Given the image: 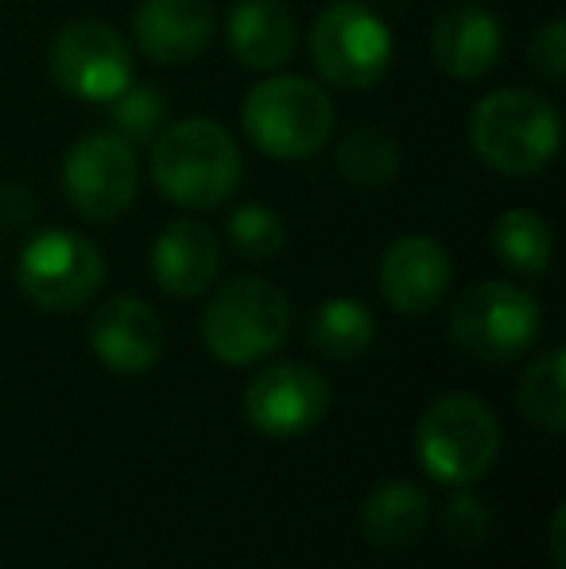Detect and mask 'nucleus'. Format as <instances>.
<instances>
[{
	"mask_svg": "<svg viewBox=\"0 0 566 569\" xmlns=\"http://www.w3.org/2000/svg\"><path fill=\"white\" fill-rule=\"evenodd\" d=\"M516 407L532 427L547 430V435H563L566 430V352L552 349L539 360L524 368L520 383H516Z\"/></svg>",
	"mask_w": 566,
	"mask_h": 569,
	"instance_id": "nucleus-20",
	"label": "nucleus"
},
{
	"mask_svg": "<svg viewBox=\"0 0 566 569\" xmlns=\"http://www.w3.org/2000/svg\"><path fill=\"white\" fill-rule=\"evenodd\" d=\"M90 349L113 372L140 376L163 352V322L137 295H117L93 315Z\"/></svg>",
	"mask_w": 566,
	"mask_h": 569,
	"instance_id": "nucleus-13",
	"label": "nucleus"
},
{
	"mask_svg": "<svg viewBox=\"0 0 566 569\" xmlns=\"http://www.w3.org/2000/svg\"><path fill=\"white\" fill-rule=\"evenodd\" d=\"M31 218H36V198H31V190L16 187V182H4V187H0V226L23 229Z\"/></svg>",
	"mask_w": 566,
	"mask_h": 569,
	"instance_id": "nucleus-27",
	"label": "nucleus"
},
{
	"mask_svg": "<svg viewBox=\"0 0 566 569\" xmlns=\"http://www.w3.org/2000/svg\"><path fill=\"white\" fill-rule=\"evenodd\" d=\"M500 47H505V36H500L497 16L477 4L450 8L430 31L435 67L458 82H477L489 74L500 59Z\"/></svg>",
	"mask_w": 566,
	"mask_h": 569,
	"instance_id": "nucleus-16",
	"label": "nucleus"
},
{
	"mask_svg": "<svg viewBox=\"0 0 566 569\" xmlns=\"http://www.w3.org/2000/svg\"><path fill=\"white\" fill-rule=\"evenodd\" d=\"M430 523V496L411 480H385L361 503V535L377 550H408Z\"/></svg>",
	"mask_w": 566,
	"mask_h": 569,
	"instance_id": "nucleus-18",
	"label": "nucleus"
},
{
	"mask_svg": "<svg viewBox=\"0 0 566 569\" xmlns=\"http://www.w3.org/2000/svg\"><path fill=\"white\" fill-rule=\"evenodd\" d=\"M326 411H330V380L302 360L265 368L245 391V419L268 438L307 435L326 419Z\"/></svg>",
	"mask_w": 566,
	"mask_h": 569,
	"instance_id": "nucleus-11",
	"label": "nucleus"
},
{
	"mask_svg": "<svg viewBox=\"0 0 566 569\" xmlns=\"http://www.w3.org/2000/svg\"><path fill=\"white\" fill-rule=\"evenodd\" d=\"M229 244L249 260H272L276 252H284L287 244V226L272 206H237L229 213Z\"/></svg>",
	"mask_w": 566,
	"mask_h": 569,
	"instance_id": "nucleus-24",
	"label": "nucleus"
},
{
	"mask_svg": "<svg viewBox=\"0 0 566 569\" xmlns=\"http://www.w3.org/2000/svg\"><path fill=\"white\" fill-rule=\"evenodd\" d=\"M307 51L318 78L338 90H369L388 74L393 62V31L373 8L357 0H338L322 8L310 23Z\"/></svg>",
	"mask_w": 566,
	"mask_h": 569,
	"instance_id": "nucleus-7",
	"label": "nucleus"
},
{
	"mask_svg": "<svg viewBox=\"0 0 566 569\" xmlns=\"http://www.w3.org/2000/svg\"><path fill=\"white\" fill-rule=\"evenodd\" d=\"M16 279L36 307L78 310L98 295L101 279H106V260L82 232L43 229L23 244Z\"/></svg>",
	"mask_w": 566,
	"mask_h": 569,
	"instance_id": "nucleus-8",
	"label": "nucleus"
},
{
	"mask_svg": "<svg viewBox=\"0 0 566 569\" xmlns=\"http://www.w3.org/2000/svg\"><path fill=\"white\" fill-rule=\"evenodd\" d=\"M469 143L485 167L528 179L559 151V113L532 90H497L477 101L469 117Z\"/></svg>",
	"mask_w": 566,
	"mask_h": 569,
	"instance_id": "nucleus-2",
	"label": "nucleus"
},
{
	"mask_svg": "<svg viewBox=\"0 0 566 569\" xmlns=\"http://www.w3.org/2000/svg\"><path fill=\"white\" fill-rule=\"evenodd\" d=\"M51 78L62 93L109 106L132 82V51L109 23L75 20L51 39Z\"/></svg>",
	"mask_w": 566,
	"mask_h": 569,
	"instance_id": "nucleus-10",
	"label": "nucleus"
},
{
	"mask_svg": "<svg viewBox=\"0 0 566 569\" xmlns=\"http://www.w3.org/2000/svg\"><path fill=\"white\" fill-rule=\"evenodd\" d=\"M563 519H566V508L559 503V508H555V519H552V562H555V569L566 566L563 562Z\"/></svg>",
	"mask_w": 566,
	"mask_h": 569,
	"instance_id": "nucleus-28",
	"label": "nucleus"
},
{
	"mask_svg": "<svg viewBox=\"0 0 566 569\" xmlns=\"http://www.w3.org/2000/svg\"><path fill=\"white\" fill-rule=\"evenodd\" d=\"M443 531L454 547H481L493 531V508L489 500H481L477 492L461 488L458 496H450L443 511Z\"/></svg>",
	"mask_w": 566,
	"mask_h": 569,
	"instance_id": "nucleus-25",
	"label": "nucleus"
},
{
	"mask_svg": "<svg viewBox=\"0 0 566 569\" xmlns=\"http://www.w3.org/2000/svg\"><path fill=\"white\" fill-rule=\"evenodd\" d=\"M450 287V256L435 237H400L380 260V295L396 315H430Z\"/></svg>",
	"mask_w": 566,
	"mask_h": 569,
	"instance_id": "nucleus-12",
	"label": "nucleus"
},
{
	"mask_svg": "<svg viewBox=\"0 0 566 569\" xmlns=\"http://www.w3.org/2000/svg\"><path fill=\"white\" fill-rule=\"evenodd\" d=\"M528 59H532V70L547 82H563L566 78V23L555 16L552 23L539 28V36L532 39L528 47Z\"/></svg>",
	"mask_w": 566,
	"mask_h": 569,
	"instance_id": "nucleus-26",
	"label": "nucleus"
},
{
	"mask_svg": "<svg viewBox=\"0 0 566 569\" xmlns=\"http://www.w3.org/2000/svg\"><path fill=\"white\" fill-rule=\"evenodd\" d=\"M539 330H544V310L536 295L505 279H485L469 287L450 307V341L485 365H500L528 352Z\"/></svg>",
	"mask_w": 566,
	"mask_h": 569,
	"instance_id": "nucleus-6",
	"label": "nucleus"
},
{
	"mask_svg": "<svg viewBox=\"0 0 566 569\" xmlns=\"http://www.w3.org/2000/svg\"><path fill=\"white\" fill-rule=\"evenodd\" d=\"M151 148V182L182 210H218L241 182V151L218 120H179Z\"/></svg>",
	"mask_w": 566,
	"mask_h": 569,
	"instance_id": "nucleus-1",
	"label": "nucleus"
},
{
	"mask_svg": "<svg viewBox=\"0 0 566 569\" xmlns=\"http://www.w3.org/2000/svg\"><path fill=\"white\" fill-rule=\"evenodd\" d=\"M137 148L117 132H90L62 159V194L82 218L117 221L137 202Z\"/></svg>",
	"mask_w": 566,
	"mask_h": 569,
	"instance_id": "nucleus-9",
	"label": "nucleus"
},
{
	"mask_svg": "<svg viewBox=\"0 0 566 569\" xmlns=\"http://www.w3.org/2000/svg\"><path fill=\"white\" fill-rule=\"evenodd\" d=\"M143 59L159 67H182L198 59L214 39L210 0H143L132 20Z\"/></svg>",
	"mask_w": 566,
	"mask_h": 569,
	"instance_id": "nucleus-14",
	"label": "nucleus"
},
{
	"mask_svg": "<svg viewBox=\"0 0 566 569\" xmlns=\"http://www.w3.org/2000/svg\"><path fill=\"white\" fill-rule=\"evenodd\" d=\"M310 345L330 360H357L373 349L377 338V322H373L369 307L357 299H326L322 307L310 315Z\"/></svg>",
	"mask_w": 566,
	"mask_h": 569,
	"instance_id": "nucleus-19",
	"label": "nucleus"
},
{
	"mask_svg": "<svg viewBox=\"0 0 566 569\" xmlns=\"http://www.w3.org/2000/svg\"><path fill=\"white\" fill-rule=\"evenodd\" d=\"M291 333V302L276 283L257 276L229 279L202 310V341L221 365H257Z\"/></svg>",
	"mask_w": 566,
	"mask_h": 569,
	"instance_id": "nucleus-4",
	"label": "nucleus"
},
{
	"mask_svg": "<svg viewBox=\"0 0 566 569\" xmlns=\"http://www.w3.org/2000/svg\"><path fill=\"white\" fill-rule=\"evenodd\" d=\"M493 252L520 276H544L552 263V229L536 210H505L493 226Z\"/></svg>",
	"mask_w": 566,
	"mask_h": 569,
	"instance_id": "nucleus-21",
	"label": "nucleus"
},
{
	"mask_svg": "<svg viewBox=\"0 0 566 569\" xmlns=\"http://www.w3.org/2000/svg\"><path fill=\"white\" fill-rule=\"evenodd\" d=\"M241 124L268 159H307L330 140L334 101L310 78L272 70V78L249 90Z\"/></svg>",
	"mask_w": 566,
	"mask_h": 569,
	"instance_id": "nucleus-5",
	"label": "nucleus"
},
{
	"mask_svg": "<svg viewBox=\"0 0 566 569\" xmlns=\"http://www.w3.org/2000/svg\"><path fill=\"white\" fill-rule=\"evenodd\" d=\"M226 31L237 62L260 74L280 70L295 54V20L280 0H237Z\"/></svg>",
	"mask_w": 566,
	"mask_h": 569,
	"instance_id": "nucleus-17",
	"label": "nucleus"
},
{
	"mask_svg": "<svg viewBox=\"0 0 566 569\" xmlns=\"http://www.w3.org/2000/svg\"><path fill=\"white\" fill-rule=\"evenodd\" d=\"M109 117H113V132L137 148V143H151L167 128V98L156 86L129 82L113 101H109Z\"/></svg>",
	"mask_w": 566,
	"mask_h": 569,
	"instance_id": "nucleus-23",
	"label": "nucleus"
},
{
	"mask_svg": "<svg viewBox=\"0 0 566 569\" xmlns=\"http://www.w3.org/2000/svg\"><path fill=\"white\" fill-rule=\"evenodd\" d=\"M416 453L430 480L466 488L481 480L500 457V422L481 399L438 396L416 422Z\"/></svg>",
	"mask_w": 566,
	"mask_h": 569,
	"instance_id": "nucleus-3",
	"label": "nucleus"
},
{
	"mask_svg": "<svg viewBox=\"0 0 566 569\" xmlns=\"http://www.w3.org/2000/svg\"><path fill=\"white\" fill-rule=\"evenodd\" d=\"M338 171L361 190H377L400 174V143L380 128H354L338 143Z\"/></svg>",
	"mask_w": 566,
	"mask_h": 569,
	"instance_id": "nucleus-22",
	"label": "nucleus"
},
{
	"mask_svg": "<svg viewBox=\"0 0 566 569\" xmlns=\"http://www.w3.org/2000/svg\"><path fill=\"white\" fill-rule=\"evenodd\" d=\"M221 271V248L198 221H171L151 244V276L171 299H195L214 287Z\"/></svg>",
	"mask_w": 566,
	"mask_h": 569,
	"instance_id": "nucleus-15",
	"label": "nucleus"
}]
</instances>
